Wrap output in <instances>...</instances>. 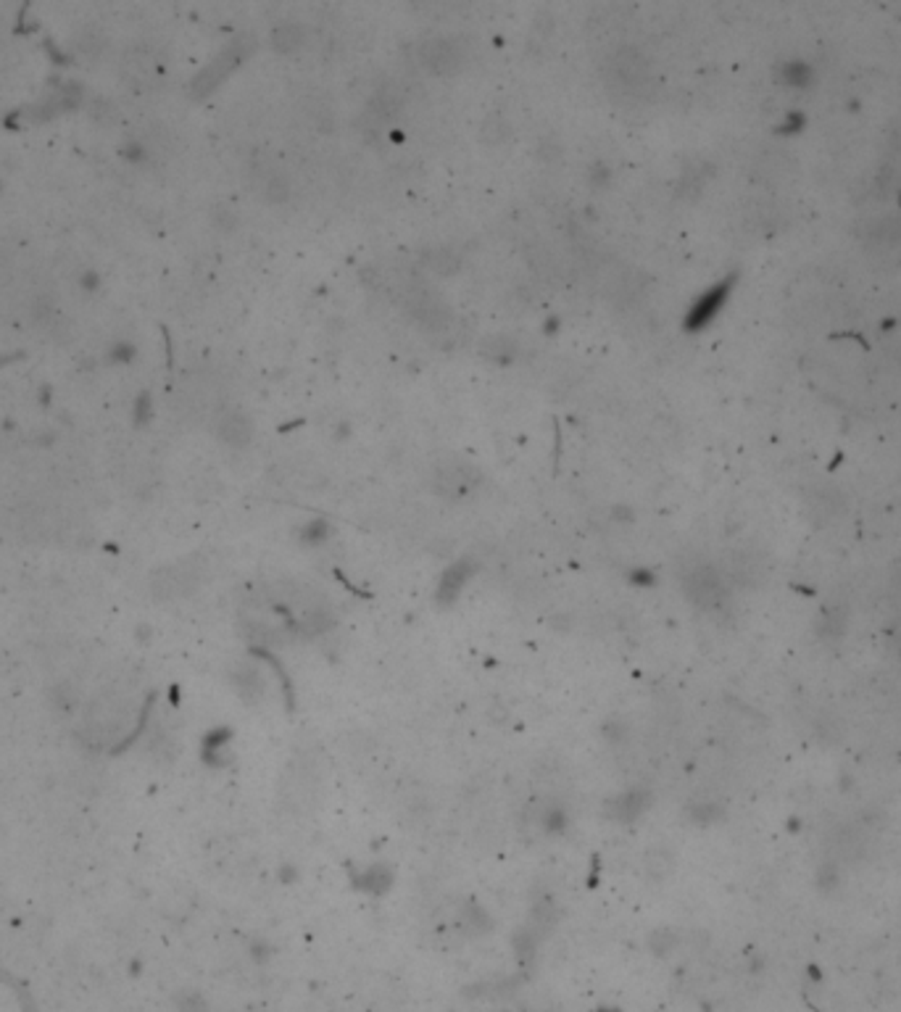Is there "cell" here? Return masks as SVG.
<instances>
[{"instance_id": "1", "label": "cell", "mask_w": 901, "mask_h": 1012, "mask_svg": "<svg viewBox=\"0 0 901 1012\" xmlns=\"http://www.w3.org/2000/svg\"><path fill=\"white\" fill-rule=\"evenodd\" d=\"M606 71H609V87L619 90L622 95H641L649 87V63L633 48L617 51L606 61Z\"/></svg>"}, {"instance_id": "2", "label": "cell", "mask_w": 901, "mask_h": 1012, "mask_svg": "<svg viewBox=\"0 0 901 1012\" xmlns=\"http://www.w3.org/2000/svg\"><path fill=\"white\" fill-rule=\"evenodd\" d=\"M420 63L432 74H451L464 63V48L451 37H432L422 43Z\"/></svg>"}, {"instance_id": "3", "label": "cell", "mask_w": 901, "mask_h": 1012, "mask_svg": "<svg viewBox=\"0 0 901 1012\" xmlns=\"http://www.w3.org/2000/svg\"><path fill=\"white\" fill-rule=\"evenodd\" d=\"M478 482H480V473L472 465H464V462L443 465L435 473V490L448 496V498H459V496L472 493Z\"/></svg>"}, {"instance_id": "4", "label": "cell", "mask_w": 901, "mask_h": 1012, "mask_svg": "<svg viewBox=\"0 0 901 1012\" xmlns=\"http://www.w3.org/2000/svg\"><path fill=\"white\" fill-rule=\"evenodd\" d=\"M730 285H733V277H727V280H722V283H717L715 288H709L704 296L699 298L693 306H691V311H688V319H685V327L688 330H701V327H707L715 317H717V311L722 309V303L727 300V293H730Z\"/></svg>"}, {"instance_id": "5", "label": "cell", "mask_w": 901, "mask_h": 1012, "mask_svg": "<svg viewBox=\"0 0 901 1012\" xmlns=\"http://www.w3.org/2000/svg\"><path fill=\"white\" fill-rule=\"evenodd\" d=\"M685 591L701 606H715L722 598V583L715 570L709 567H691L685 570Z\"/></svg>"}, {"instance_id": "6", "label": "cell", "mask_w": 901, "mask_h": 1012, "mask_svg": "<svg viewBox=\"0 0 901 1012\" xmlns=\"http://www.w3.org/2000/svg\"><path fill=\"white\" fill-rule=\"evenodd\" d=\"M198 575H201V570H198L192 562H180V564H175V567L161 570V572L156 575L153 588H156V594L159 596L187 594V591L195 588Z\"/></svg>"}, {"instance_id": "7", "label": "cell", "mask_w": 901, "mask_h": 1012, "mask_svg": "<svg viewBox=\"0 0 901 1012\" xmlns=\"http://www.w3.org/2000/svg\"><path fill=\"white\" fill-rule=\"evenodd\" d=\"M412 314H414L417 322H422L430 330H438V327H443L448 322L446 303L440 298L432 296V293H427V291L412 293Z\"/></svg>"}, {"instance_id": "8", "label": "cell", "mask_w": 901, "mask_h": 1012, "mask_svg": "<svg viewBox=\"0 0 901 1012\" xmlns=\"http://www.w3.org/2000/svg\"><path fill=\"white\" fill-rule=\"evenodd\" d=\"M217 435H219L227 446L242 448V446H248L250 438H253V424H250V419L245 417L242 412H227V415L219 417Z\"/></svg>"}, {"instance_id": "9", "label": "cell", "mask_w": 901, "mask_h": 1012, "mask_svg": "<svg viewBox=\"0 0 901 1012\" xmlns=\"http://www.w3.org/2000/svg\"><path fill=\"white\" fill-rule=\"evenodd\" d=\"M242 59V53H238V48H233V51H227L222 59H217L198 79H195V90L198 93H206V90H211V87H217L222 79H225V74L238 63V61Z\"/></svg>"}, {"instance_id": "10", "label": "cell", "mask_w": 901, "mask_h": 1012, "mask_svg": "<svg viewBox=\"0 0 901 1012\" xmlns=\"http://www.w3.org/2000/svg\"><path fill=\"white\" fill-rule=\"evenodd\" d=\"M303 37H306V29H303L300 24H296V21H285V24H280V27L272 32V45H274L277 51H293V48H299L300 43H303Z\"/></svg>"}, {"instance_id": "11", "label": "cell", "mask_w": 901, "mask_h": 1012, "mask_svg": "<svg viewBox=\"0 0 901 1012\" xmlns=\"http://www.w3.org/2000/svg\"><path fill=\"white\" fill-rule=\"evenodd\" d=\"M424 264L435 272V275H451L459 269V259L454 251H427L424 253Z\"/></svg>"}, {"instance_id": "12", "label": "cell", "mask_w": 901, "mask_h": 1012, "mask_svg": "<svg viewBox=\"0 0 901 1012\" xmlns=\"http://www.w3.org/2000/svg\"><path fill=\"white\" fill-rule=\"evenodd\" d=\"M470 578V564L467 562H462V564H454L448 572H446V578H443V583H440V596H446V598H454V596L459 594V588L464 586V580Z\"/></svg>"}, {"instance_id": "13", "label": "cell", "mask_w": 901, "mask_h": 1012, "mask_svg": "<svg viewBox=\"0 0 901 1012\" xmlns=\"http://www.w3.org/2000/svg\"><path fill=\"white\" fill-rule=\"evenodd\" d=\"M487 357L493 361H512L517 357V346L509 341V338H493L487 343Z\"/></svg>"}, {"instance_id": "14", "label": "cell", "mask_w": 901, "mask_h": 1012, "mask_svg": "<svg viewBox=\"0 0 901 1012\" xmlns=\"http://www.w3.org/2000/svg\"><path fill=\"white\" fill-rule=\"evenodd\" d=\"M79 51H85V53H98L103 45H106V37L98 32V29H85L82 35H79Z\"/></svg>"}, {"instance_id": "15", "label": "cell", "mask_w": 901, "mask_h": 1012, "mask_svg": "<svg viewBox=\"0 0 901 1012\" xmlns=\"http://www.w3.org/2000/svg\"><path fill=\"white\" fill-rule=\"evenodd\" d=\"M482 137H485L487 143L498 145V143H504V140L509 137V127H506L504 121L487 119L485 121V127H482Z\"/></svg>"}, {"instance_id": "16", "label": "cell", "mask_w": 901, "mask_h": 1012, "mask_svg": "<svg viewBox=\"0 0 901 1012\" xmlns=\"http://www.w3.org/2000/svg\"><path fill=\"white\" fill-rule=\"evenodd\" d=\"M238 686H242L245 694H258L261 691V678H258L256 670L242 667V672H238Z\"/></svg>"}, {"instance_id": "17", "label": "cell", "mask_w": 901, "mask_h": 1012, "mask_svg": "<svg viewBox=\"0 0 901 1012\" xmlns=\"http://www.w3.org/2000/svg\"><path fill=\"white\" fill-rule=\"evenodd\" d=\"M785 77L790 85H807L809 82V69L807 63H788L785 66Z\"/></svg>"}]
</instances>
